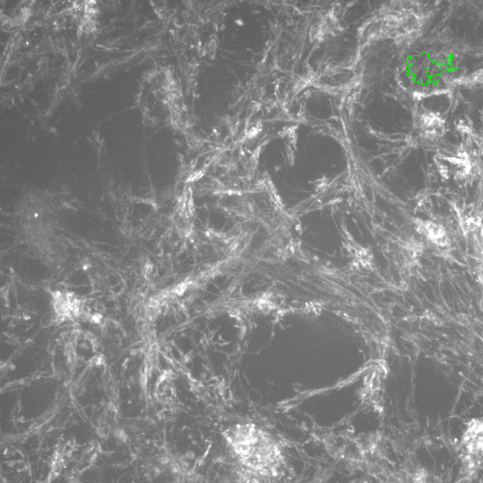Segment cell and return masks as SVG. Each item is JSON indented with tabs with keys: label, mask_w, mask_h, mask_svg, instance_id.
Wrapping results in <instances>:
<instances>
[{
	"label": "cell",
	"mask_w": 483,
	"mask_h": 483,
	"mask_svg": "<svg viewBox=\"0 0 483 483\" xmlns=\"http://www.w3.org/2000/svg\"><path fill=\"white\" fill-rule=\"evenodd\" d=\"M229 441L243 463L255 470L268 472L279 462L276 445L254 426H239L229 436Z\"/></svg>",
	"instance_id": "6da1fadb"
},
{
	"label": "cell",
	"mask_w": 483,
	"mask_h": 483,
	"mask_svg": "<svg viewBox=\"0 0 483 483\" xmlns=\"http://www.w3.org/2000/svg\"><path fill=\"white\" fill-rule=\"evenodd\" d=\"M461 445L465 468L477 472L483 466V420L474 418L468 423Z\"/></svg>",
	"instance_id": "7a4b0ae2"
},
{
	"label": "cell",
	"mask_w": 483,
	"mask_h": 483,
	"mask_svg": "<svg viewBox=\"0 0 483 483\" xmlns=\"http://www.w3.org/2000/svg\"><path fill=\"white\" fill-rule=\"evenodd\" d=\"M418 230L422 236L425 237L431 245L439 249H445L450 247V239L447 230L436 222L431 220H420L418 224Z\"/></svg>",
	"instance_id": "3957f363"
},
{
	"label": "cell",
	"mask_w": 483,
	"mask_h": 483,
	"mask_svg": "<svg viewBox=\"0 0 483 483\" xmlns=\"http://www.w3.org/2000/svg\"><path fill=\"white\" fill-rule=\"evenodd\" d=\"M400 483H442L437 475H431L427 470L416 469L403 475Z\"/></svg>",
	"instance_id": "277c9868"
},
{
	"label": "cell",
	"mask_w": 483,
	"mask_h": 483,
	"mask_svg": "<svg viewBox=\"0 0 483 483\" xmlns=\"http://www.w3.org/2000/svg\"><path fill=\"white\" fill-rule=\"evenodd\" d=\"M443 122L442 119L438 117L436 115H425L422 118V129L425 131L427 136H437L438 133L442 130Z\"/></svg>",
	"instance_id": "5b68a950"
},
{
	"label": "cell",
	"mask_w": 483,
	"mask_h": 483,
	"mask_svg": "<svg viewBox=\"0 0 483 483\" xmlns=\"http://www.w3.org/2000/svg\"><path fill=\"white\" fill-rule=\"evenodd\" d=\"M480 284H482V287H483V271L482 272H480Z\"/></svg>",
	"instance_id": "8992f818"
}]
</instances>
